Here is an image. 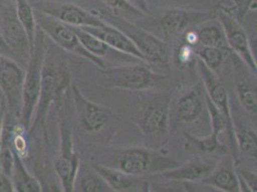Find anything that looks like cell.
<instances>
[{
	"mask_svg": "<svg viewBox=\"0 0 257 192\" xmlns=\"http://www.w3.org/2000/svg\"><path fill=\"white\" fill-rule=\"evenodd\" d=\"M236 11V20L241 22L244 21L246 14L256 10V0H232Z\"/></svg>",
	"mask_w": 257,
	"mask_h": 192,
	"instance_id": "obj_33",
	"label": "cell"
},
{
	"mask_svg": "<svg viewBox=\"0 0 257 192\" xmlns=\"http://www.w3.org/2000/svg\"><path fill=\"white\" fill-rule=\"evenodd\" d=\"M11 179L15 191H42L41 183L29 173V171L26 169L19 153H17L16 151H15V161H14Z\"/></svg>",
	"mask_w": 257,
	"mask_h": 192,
	"instance_id": "obj_21",
	"label": "cell"
},
{
	"mask_svg": "<svg viewBox=\"0 0 257 192\" xmlns=\"http://www.w3.org/2000/svg\"><path fill=\"white\" fill-rule=\"evenodd\" d=\"M133 6L142 12L143 14H147L149 12L148 3L146 0H127Z\"/></svg>",
	"mask_w": 257,
	"mask_h": 192,
	"instance_id": "obj_37",
	"label": "cell"
},
{
	"mask_svg": "<svg viewBox=\"0 0 257 192\" xmlns=\"http://www.w3.org/2000/svg\"><path fill=\"white\" fill-rule=\"evenodd\" d=\"M92 168L104 179L112 191H149L150 184L142 177L131 175L104 164L94 163Z\"/></svg>",
	"mask_w": 257,
	"mask_h": 192,
	"instance_id": "obj_16",
	"label": "cell"
},
{
	"mask_svg": "<svg viewBox=\"0 0 257 192\" xmlns=\"http://www.w3.org/2000/svg\"><path fill=\"white\" fill-rule=\"evenodd\" d=\"M194 56H196V53L193 46L187 43H182L176 51L175 61L178 66L187 65L192 62Z\"/></svg>",
	"mask_w": 257,
	"mask_h": 192,
	"instance_id": "obj_32",
	"label": "cell"
},
{
	"mask_svg": "<svg viewBox=\"0 0 257 192\" xmlns=\"http://www.w3.org/2000/svg\"><path fill=\"white\" fill-rule=\"evenodd\" d=\"M216 17L224 30L225 41L229 48L233 50L252 71L256 72V60L251 51L247 35L241 23L236 20L235 16H233L231 12L225 9L218 12Z\"/></svg>",
	"mask_w": 257,
	"mask_h": 192,
	"instance_id": "obj_11",
	"label": "cell"
},
{
	"mask_svg": "<svg viewBox=\"0 0 257 192\" xmlns=\"http://www.w3.org/2000/svg\"><path fill=\"white\" fill-rule=\"evenodd\" d=\"M4 101H5V98H4V95H3V93H2V90H1V88H0V108L2 106V104H3Z\"/></svg>",
	"mask_w": 257,
	"mask_h": 192,
	"instance_id": "obj_39",
	"label": "cell"
},
{
	"mask_svg": "<svg viewBox=\"0 0 257 192\" xmlns=\"http://www.w3.org/2000/svg\"><path fill=\"white\" fill-rule=\"evenodd\" d=\"M37 10L45 13L73 27H102L107 24L106 21L98 18L94 14L73 4L45 3L38 7Z\"/></svg>",
	"mask_w": 257,
	"mask_h": 192,
	"instance_id": "obj_14",
	"label": "cell"
},
{
	"mask_svg": "<svg viewBox=\"0 0 257 192\" xmlns=\"http://www.w3.org/2000/svg\"><path fill=\"white\" fill-rule=\"evenodd\" d=\"M239 181L246 183V188L249 191H256V174L249 171L241 170L238 175Z\"/></svg>",
	"mask_w": 257,
	"mask_h": 192,
	"instance_id": "obj_34",
	"label": "cell"
},
{
	"mask_svg": "<svg viewBox=\"0 0 257 192\" xmlns=\"http://www.w3.org/2000/svg\"><path fill=\"white\" fill-rule=\"evenodd\" d=\"M0 55L1 56H4V57H7V58H10L13 59L15 61H17V57L15 53L13 52L10 46L7 44L6 41L4 40L3 36H2V33L0 31ZM18 62V61H17Z\"/></svg>",
	"mask_w": 257,
	"mask_h": 192,
	"instance_id": "obj_35",
	"label": "cell"
},
{
	"mask_svg": "<svg viewBox=\"0 0 257 192\" xmlns=\"http://www.w3.org/2000/svg\"><path fill=\"white\" fill-rule=\"evenodd\" d=\"M109 9L117 14L118 17H140L143 15L142 12L133 6L127 0H101Z\"/></svg>",
	"mask_w": 257,
	"mask_h": 192,
	"instance_id": "obj_31",
	"label": "cell"
},
{
	"mask_svg": "<svg viewBox=\"0 0 257 192\" xmlns=\"http://www.w3.org/2000/svg\"><path fill=\"white\" fill-rule=\"evenodd\" d=\"M236 92L242 107L251 115H256V86L246 82H239L236 85Z\"/></svg>",
	"mask_w": 257,
	"mask_h": 192,
	"instance_id": "obj_28",
	"label": "cell"
},
{
	"mask_svg": "<svg viewBox=\"0 0 257 192\" xmlns=\"http://www.w3.org/2000/svg\"><path fill=\"white\" fill-rule=\"evenodd\" d=\"M233 159L226 157L215 165L212 172L202 182L225 192L241 191L238 174L236 173Z\"/></svg>",
	"mask_w": 257,
	"mask_h": 192,
	"instance_id": "obj_18",
	"label": "cell"
},
{
	"mask_svg": "<svg viewBox=\"0 0 257 192\" xmlns=\"http://www.w3.org/2000/svg\"><path fill=\"white\" fill-rule=\"evenodd\" d=\"M0 31L17 57L18 63L27 64L30 58V44L27 34L18 19L16 9L6 7L0 14Z\"/></svg>",
	"mask_w": 257,
	"mask_h": 192,
	"instance_id": "obj_12",
	"label": "cell"
},
{
	"mask_svg": "<svg viewBox=\"0 0 257 192\" xmlns=\"http://www.w3.org/2000/svg\"><path fill=\"white\" fill-rule=\"evenodd\" d=\"M171 96L161 93L141 108L138 123L148 148L161 150L169 139Z\"/></svg>",
	"mask_w": 257,
	"mask_h": 192,
	"instance_id": "obj_2",
	"label": "cell"
},
{
	"mask_svg": "<svg viewBox=\"0 0 257 192\" xmlns=\"http://www.w3.org/2000/svg\"><path fill=\"white\" fill-rule=\"evenodd\" d=\"M14 184L11 178L4 175L0 174V192H14Z\"/></svg>",
	"mask_w": 257,
	"mask_h": 192,
	"instance_id": "obj_36",
	"label": "cell"
},
{
	"mask_svg": "<svg viewBox=\"0 0 257 192\" xmlns=\"http://www.w3.org/2000/svg\"><path fill=\"white\" fill-rule=\"evenodd\" d=\"M35 19L37 26L43 31V34L48 36L54 43H57L64 50L90 61L102 69L107 67L103 59L97 58L94 55L89 53L82 45L72 26L67 25L39 10H35Z\"/></svg>",
	"mask_w": 257,
	"mask_h": 192,
	"instance_id": "obj_6",
	"label": "cell"
},
{
	"mask_svg": "<svg viewBox=\"0 0 257 192\" xmlns=\"http://www.w3.org/2000/svg\"><path fill=\"white\" fill-rule=\"evenodd\" d=\"M70 75L64 67V64L62 66H55L53 62L46 60L45 56L40 97L30 131L43 126L51 103H60L64 90L70 85Z\"/></svg>",
	"mask_w": 257,
	"mask_h": 192,
	"instance_id": "obj_4",
	"label": "cell"
},
{
	"mask_svg": "<svg viewBox=\"0 0 257 192\" xmlns=\"http://www.w3.org/2000/svg\"><path fill=\"white\" fill-rule=\"evenodd\" d=\"M17 2V16L19 21L22 23L25 32L27 34L28 41L30 44V53L33 49L36 31H37V22L35 19V9L31 6L28 0H16Z\"/></svg>",
	"mask_w": 257,
	"mask_h": 192,
	"instance_id": "obj_23",
	"label": "cell"
},
{
	"mask_svg": "<svg viewBox=\"0 0 257 192\" xmlns=\"http://www.w3.org/2000/svg\"><path fill=\"white\" fill-rule=\"evenodd\" d=\"M204 93L199 85H196L181 96L176 110V117L180 122L190 124L201 118L205 105Z\"/></svg>",
	"mask_w": 257,
	"mask_h": 192,
	"instance_id": "obj_19",
	"label": "cell"
},
{
	"mask_svg": "<svg viewBox=\"0 0 257 192\" xmlns=\"http://www.w3.org/2000/svg\"><path fill=\"white\" fill-rule=\"evenodd\" d=\"M82 29L99 38L113 50L128 55L130 57L140 60V62L146 63L145 58L140 53L135 43L121 30L108 22H107V24L102 27H84Z\"/></svg>",
	"mask_w": 257,
	"mask_h": 192,
	"instance_id": "obj_17",
	"label": "cell"
},
{
	"mask_svg": "<svg viewBox=\"0 0 257 192\" xmlns=\"http://www.w3.org/2000/svg\"><path fill=\"white\" fill-rule=\"evenodd\" d=\"M83 192H108L112 191L107 182L93 168L82 167L78 172L75 181V188Z\"/></svg>",
	"mask_w": 257,
	"mask_h": 192,
	"instance_id": "obj_22",
	"label": "cell"
},
{
	"mask_svg": "<svg viewBox=\"0 0 257 192\" xmlns=\"http://www.w3.org/2000/svg\"><path fill=\"white\" fill-rule=\"evenodd\" d=\"M47 50L48 48L44 41V34L37 26L35 43L26 65L22 88V108L20 120L22 126L26 130L31 128L35 111L39 101L43 63Z\"/></svg>",
	"mask_w": 257,
	"mask_h": 192,
	"instance_id": "obj_1",
	"label": "cell"
},
{
	"mask_svg": "<svg viewBox=\"0 0 257 192\" xmlns=\"http://www.w3.org/2000/svg\"><path fill=\"white\" fill-rule=\"evenodd\" d=\"M225 48L220 47H210V46H201L195 49L196 56L200 59L209 69L212 71L217 70L225 61Z\"/></svg>",
	"mask_w": 257,
	"mask_h": 192,
	"instance_id": "obj_26",
	"label": "cell"
},
{
	"mask_svg": "<svg viewBox=\"0 0 257 192\" xmlns=\"http://www.w3.org/2000/svg\"><path fill=\"white\" fill-rule=\"evenodd\" d=\"M108 23L121 30L135 43L147 64L165 63L167 55V44L165 42L118 16Z\"/></svg>",
	"mask_w": 257,
	"mask_h": 192,
	"instance_id": "obj_9",
	"label": "cell"
},
{
	"mask_svg": "<svg viewBox=\"0 0 257 192\" xmlns=\"http://www.w3.org/2000/svg\"><path fill=\"white\" fill-rule=\"evenodd\" d=\"M197 67L199 74L201 76L206 95L213 102L215 106L220 110V112L224 115L226 119L227 127L225 132L227 134L228 141L230 143V147L232 151V159L236 161L239 149L236 141L234 122L231 116L227 91L224 85L219 80V78L215 74L214 71L209 69L200 59L197 60Z\"/></svg>",
	"mask_w": 257,
	"mask_h": 192,
	"instance_id": "obj_8",
	"label": "cell"
},
{
	"mask_svg": "<svg viewBox=\"0 0 257 192\" xmlns=\"http://www.w3.org/2000/svg\"><path fill=\"white\" fill-rule=\"evenodd\" d=\"M24 75L20 63L0 55V88L11 118H21Z\"/></svg>",
	"mask_w": 257,
	"mask_h": 192,
	"instance_id": "obj_10",
	"label": "cell"
},
{
	"mask_svg": "<svg viewBox=\"0 0 257 192\" xmlns=\"http://www.w3.org/2000/svg\"><path fill=\"white\" fill-rule=\"evenodd\" d=\"M204 101H205V107L210 118L211 134H213L214 136L219 138V136L226 130L227 127L226 119L224 117V115L220 112V110L215 106L213 102L208 98V96L206 95V93H204Z\"/></svg>",
	"mask_w": 257,
	"mask_h": 192,
	"instance_id": "obj_30",
	"label": "cell"
},
{
	"mask_svg": "<svg viewBox=\"0 0 257 192\" xmlns=\"http://www.w3.org/2000/svg\"><path fill=\"white\" fill-rule=\"evenodd\" d=\"M198 45L225 48V33L220 23L209 24L198 30Z\"/></svg>",
	"mask_w": 257,
	"mask_h": 192,
	"instance_id": "obj_24",
	"label": "cell"
},
{
	"mask_svg": "<svg viewBox=\"0 0 257 192\" xmlns=\"http://www.w3.org/2000/svg\"><path fill=\"white\" fill-rule=\"evenodd\" d=\"M6 102L4 101L2 106L0 108V149H1V142H2V130H3V124L5 119V114H6ZM0 174H1V167H0Z\"/></svg>",
	"mask_w": 257,
	"mask_h": 192,
	"instance_id": "obj_38",
	"label": "cell"
},
{
	"mask_svg": "<svg viewBox=\"0 0 257 192\" xmlns=\"http://www.w3.org/2000/svg\"><path fill=\"white\" fill-rule=\"evenodd\" d=\"M212 12L189 11L170 9L163 14L160 20L161 33L166 38H177L191 27L204 24L214 19Z\"/></svg>",
	"mask_w": 257,
	"mask_h": 192,
	"instance_id": "obj_13",
	"label": "cell"
},
{
	"mask_svg": "<svg viewBox=\"0 0 257 192\" xmlns=\"http://www.w3.org/2000/svg\"><path fill=\"white\" fill-rule=\"evenodd\" d=\"M128 64L103 69L105 83L107 87L133 91H143L154 88L161 84L165 77L152 70L148 65Z\"/></svg>",
	"mask_w": 257,
	"mask_h": 192,
	"instance_id": "obj_5",
	"label": "cell"
},
{
	"mask_svg": "<svg viewBox=\"0 0 257 192\" xmlns=\"http://www.w3.org/2000/svg\"><path fill=\"white\" fill-rule=\"evenodd\" d=\"M236 141L239 152L241 151L245 156L255 159L257 156L256 134L250 129H237L234 127Z\"/></svg>",
	"mask_w": 257,
	"mask_h": 192,
	"instance_id": "obj_27",
	"label": "cell"
},
{
	"mask_svg": "<svg viewBox=\"0 0 257 192\" xmlns=\"http://www.w3.org/2000/svg\"><path fill=\"white\" fill-rule=\"evenodd\" d=\"M76 111L82 126L88 133H98L108 121V110L88 100L75 85L71 86Z\"/></svg>",
	"mask_w": 257,
	"mask_h": 192,
	"instance_id": "obj_15",
	"label": "cell"
},
{
	"mask_svg": "<svg viewBox=\"0 0 257 192\" xmlns=\"http://www.w3.org/2000/svg\"><path fill=\"white\" fill-rule=\"evenodd\" d=\"M73 29L82 43V45L89 53L94 55L97 58L103 59L109 51L113 50L103 41H101L99 38L91 35L90 33L86 32V30L79 27H73Z\"/></svg>",
	"mask_w": 257,
	"mask_h": 192,
	"instance_id": "obj_25",
	"label": "cell"
},
{
	"mask_svg": "<svg viewBox=\"0 0 257 192\" xmlns=\"http://www.w3.org/2000/svg\"><path fill=\"white\" fill-rule=\"evenodd\" d=\"M184 138L201 154H212L224 148V146L219 141V138L213 134H210L204 138H197L185 133Z\"/></svg>",
	"mask_w": 257,
	"mask_h": 192,
	"instance_id": "obj_29",
	"label": "cell"
},
{
	"mask_svg": "<svg viewBox=\"0 0 257 192\" xmlns=\"http://www.w3.org/2000/svg\"><path fill=\"white\" fill-rule=\"evenodd\" d=\"M110 164L108 166L131 175L143 177L161 173L180 163L164 155L161 150L148 147H128L117 150L112 156Z\"/></svg>",
	"mask_w": 257,
	"mask_h": 192,
	"instance_id": "obj_3",
	"label": "cell"
},
{
	"mask_svg": "<svg viewBox=\"0 0 257 192\" xmlns=\"http://www.w3.org/2000/svg\"><path fill=\"white\" fill-rule=\"evenodd\" d=\"M61 151L55 161V170L62 183L63 190L72 192L75 190V181L80 169V157L74 151L72 141V131L69 120L63 113L61 117Z\"/></svg>",
	"mask_w": 257,
	"mask_h": 192,
	"instance_id": "obj_7",
	"label": "cell"
},
{
	"mask_svg": "<svg viewBox=\"0 0 257 192\" xmlns=\"http://www.w3.org/2000/svg\"><path fill=\"white\" fill-rule=\"evenodd\" d=\"M215 165L206 163L200 159L190 160L187 163L177 165L173 168L160 173L161 177L171 181H199L204 180L212 170Z\"/></svg>",
	"mask_w": 257,
	"mask_h": 192,
	"instance_id": "obj_20",
	"label": "cell"
}]
</instances>
